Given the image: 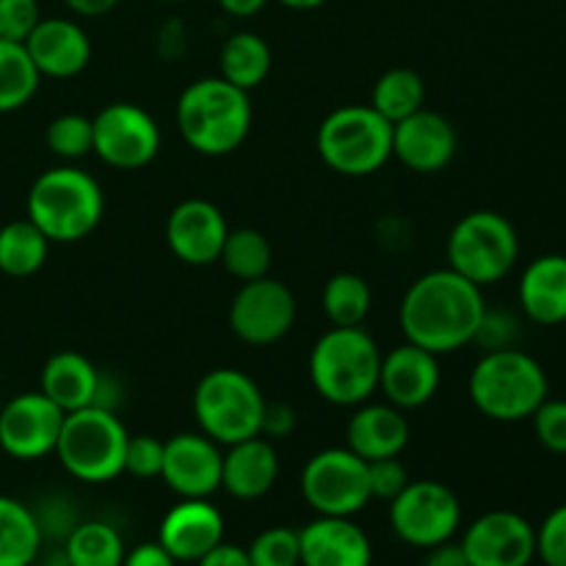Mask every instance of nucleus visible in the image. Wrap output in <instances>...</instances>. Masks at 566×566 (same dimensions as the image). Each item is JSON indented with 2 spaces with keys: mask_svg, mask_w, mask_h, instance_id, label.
<instances>
[{
  "mask_svg": "<svg viewBox=\"0 0 566 566\" xmlns=\"http://www.w3.org/2000/svg\"><path fill=\"white\" fill-rule=\"evenodd\" d=\"M302 495L321 517H354L370 503L368 462L348 448L313 453L302 470Z\"/></svg>",
  "mask_w": 566,
  "mask_h": 566,
  "instance_id": "10",
  "label": "nucleus"
},
{
  "mask_svg": "<svg viewBox=\"0 0 566 566\" xmlns=\"http://www.w3.org/2000/svg\"><path fill=\"white\" fill-rule=\"evenodd\" d=\"M22 44L42 77L66 81V77L81 75L92 61L88 33L66 17H42Z\"/></svg>",
  "mask_w": 566,
  "mask_h": 566,
  "instance_id": "21",
  "label": "nucleus"
},
{
  "mask_svg": "<svg viewBox=\"0 0 566 566\" xmlns=\"http://www.w3.org/2000/svg\"><path fill=\"white\" fill-rule=\"evenodd\" d=\"M514 337H517V321L509 313H492V310L486 307V315L484 321H481L475 343H481L486 352H497V348H512Z\"/></svg>",
  "mask_w": 566,
  "mask_h": 566,
  "instance_id": "42",
  "label": "nucleus"
},
{
  "mask_svg": "<svg viewBox=\"0 0 566 566\" xmlns=\"http://www.w3.org/2000/svg\"><path fill=\"white\" fill-rule=\"evenodd\" d=\"M252 566H302V551H298V531L276 525L263 531L247 547Z\"/></svg>",
  "mask_w": 566,
  "mask_h": 566,
  "instance_id": "36",
  "label": "nucleus"
},
{
  "mask_svg": "<svg viewBox=\"0 0 566 566\" xmlns=\"http://www.w3.org/2000/svg\"><path fill=\"white\" fill-rule=\"evenodd\" d=\"M164 448L166 442L153 434H130L127 437V451H125V473L133 479H160L164 470Z\"/></svg>",
  "mask_w": 566,
  "mask_h": 566,
  "instance_id": "37",
  "label": "nucleus"
},
{
  "mask_svg": "<svg viewBox=\"0 0 566 566\" xmlns=\"http://www.w3.org/2000/svg\"><path fill=\"white\" fill-rule=\"evenodd\" d=\"M158 542L177 564H197L224 542V517L210 497H180L160 520Z\"/></svg>",
  "mask_w": 566,
  "mask_h": 566,
  "instance_id": "20",
  "label": "nucleus"
},
{
  "mask_svg": "<svg viewBox=\"0 0 566 566\" xmlns=\"http://www.w3.org/2000/svg\"><path fill=\"white\" fill-rule=\"evenodd\" d=\"M122 566H177V562L166 553L160 542H142L130 553H125Z\"/></svg>",
  "mask_w": 566,
  "mask_h": 566,
  "instance_id": "44",
  "label": "nucleus"
},
{
  "mask_svg": "<svg viewBox=\"0 0 566 566\" xmlns=\"http://www.w3.org/2000/svg\"><path fill=\"white\" fill-rule=\"evenodd\" d=\"M534 434L545 451L566 457V401L564 398H547L534 415Z\"/></svg>",
  "mask_w": 566,
  "mask_h": 566,
  "instance_id": "38",
  "label": "nucleus"
},
{
  "mask_svg": "<svg viewBox=\"0 0 566 566\" xmlns=\"http://www.w3.org/2000/svg\"><path fill=\"white\" fill-rule=\"evenodd\" d=\"M368 481L370 497H379V501L390 503L392 497H398L407 490L409 473L398 457L376 459V462H368Z\"/></svg>",
  "mask_w": 566,
  "mask_h": 566,
  "instance_id": "41",
  "label": "nucleus"
},
{
  "mask_svg": "<svg viewBox=\"0 0 566 566\" xmlns=\"http://www.w3.org/2000/svg\"><path fill=\"white\" fill-rule=\"evenodd\" d=\"M525 318L539 326L566 324V254H542L525 265L517 287Z\"/></svg>",
  "mask_w": 566,
  "mask_h": 566,
  "instance_id": "26",
  "label": "nucleus"
},
{
  "mask_svg": "<svg viewBox=\"0 0 566 566\" xmlns=\"http://www.w3.org/2000/svg\"><path fill=\"white\" fill-rule=\"evenodd\" d=\"M127 437L130 434L119 415L94 403L64 415L55 457L72 479L83 484H108L125 473Z\"/></svg>",
  "mask_w": 566,
  "mask_h": 566,
  "instance_id": "6",
  "label": "nucleus"
},
{
  "mask_svg": "<svg viewBox=\"0 0 566 566\" xmlns=\"http://www.w3.org/2000/svg\"><path fill=\"white\" fill-rule=\"evenodd\" d=\"M457 149V127L437 111L420 108L418 114L392 125V158L401 160L409 171L437 175L451 166Z\"/></svg>",
  "mask_w": 566,
  "mask_h": 566,
  "instance_id": "17",
  "label": "nucleus"
},
{
  "mask_svg": "<svg viewBox=\"0 0 566 566\" xmlns=\"http://www.w3.org/2000/svg\"><path fill=\"white\" fill-rule=\"evenodd\" d=\"M219 6L224 14L235 17V20H249V17L260 14L269 6V0H219Z\"/></svg>",
  "mask_w": 566,
  "mask_h": 566,
  "instance_id": "49",
  "label": "nucleus"
},
{
  "mask_svg": "<svg viewBox=\"0 0 566 566\" xmlns=\"http://www.w3.org/2000/svg\"><path fill=\"white\" fill-rule=\"evenodd\" d=\"M66 9L77 17H105L114 11L122 0H64Z\"/></svg>",
  "mask_w": 566,
  "mask_h": 566,
  "instance_id": "47",
  "label": "nucleus"
},
{
  "mask_svg": "<svg viewBox=\"0 0 566 566\" xmlns=\"http://www.w3.org/2000/svg\"><path fill=\"white\" fill-rule=\"evenodd\" d=\"M440 357L415 343H401L390 354H381L379 390L401 412L426 407L440 390Z\"/></svg>",
  "mask_w": 566,
  "mask_h": 566,
  "instance_id": "19",
  "label": "nucleus"
},
{
  "mask_svg": "<svg viewBox=\"0 0 566 566\" xmlns=\"http://www.w3.org/2000/svg\"><path fill=\"white\" fill-rule=\"evenodd\" d=\"M224 213L208 199H186L166 219V243L180 263L205 269L219 263L221 247L227 241Z\"/></svg>",
  "mask_w": 566,
  "mask_h": 566,
  "instance_id": "18",
  "label": "nucleus"
},
{
  "mask_svg": "<svg viewBox=\"0 0 566 566\" xmlns=\"http://www.w3.org/2000/svg\"><path fill=\"white\" fill-rule=\"evenodd\" d=\"M25 213L50 243H77L103 221V188L77 166H53L33 180Z\"/></svg>",
  "mask_w": 566,
  "mask_h": 566,
  "instance_id": "3",
  "label": "nucleus"
},
{
  "mask_svg": "<svg viewBox=\"0 0 566 566\" xmlns=\"http://www.w3.org/2000/svg\"><path fill=\"white\" fill-rule=\"evenodd\" d=\"M271 260H274V252H271L269 238L254 227H238V230L227 232V241L219 254V263L241 282L269 276Z\"/></svg>",
  "mask_w": 566,
  "mask_h": 566,
  "instance_id": "34",
  "label": "nucleus"
},
{
  "mask_svg": "<svg viewBox=\"0 0 566 566\" xmlns=\"http://www.w3.org/2000/svg\"><path fill=\"white\" fill-rule=\"evenodd\" d=\"M39 20V0H0V39L6 42H25Z\"/></svg>",
  "mask_w": 566,
  "mask_h": 566,
  "instance_id": "39",
  "label": "nucleus"
},
{
  "mask_svg": "<svg viewBox=\"0 0 566 566\" xmlns=\"http://www.w3.org/2000/svg\"><path fill=\"white\" fill-rule=\"evenodd\" d=\"M390 525L403 545L429 551L457 536L462 503L442 481H409L407 490L390 501Z\"/></svg>",
  "mask_w": 566,
  "mask_h": 566,
  "instance_id": "11",
  "label": "nucleus"
},
{
  "mask_svg": "<svg viewBox=\"0 0 566 566\" xmlns=\"http://www.w3.org/2000/svg\"><path fill=\"white\" fill-rule=\"evenodd\" d=\"M315 149L343 177H370L392 158V125L370 105H340L324 116Z\"/></svg>",
  "mask_w": 566,
  "mask_h": 566,
  "instance_id": "7",
  "label": "nucleus"
},
{
  "mask_svg": "<svg viewBox=\"0 0 566 566\" xmlns=\"http://www.w3.org/2000/svg\"><path fill=\"white\" fill-rule=\"evenodd\" d=\"M409 446V420L392 403H359L346 426V448L365 462L401 457Z\"/></svg>",
  "mask_w": 566,
  "mask_h": 566,
  "instance_id": "23",
  "label": "nucleus"
},
{
  "mask_svg": "<svg viewBox=\"0 0 566 566\" xmlns=\"http://www.w3.org/2000/svg\"><path fill=\"white\" fill-rule=\"evenodd\" d=\"M44 144L61 160H81L94 153V125L83 114H61L44 130Z\"/></svg>",
  "mask_w": 566,
  "mask_h": 566,
  "instance_id": "35",
  "label": "nucleus"
},
{
  "mask_svg": "<svg viewBox=\"0 0 566 566\" xmlns=\"http://www.w3.org/2000/svg\"><path fill=\"white\" fill-rule=\"evenodd\" d=\"M64 409L42 390L20 392L0 409V451L17 462H36L55 453Z\"/></svg>",
  "mask_w": 566,
  "mask_h": 566,
  "instance_id": "14",
  "label": "nucleus"
},
{
  "mask_svg": "<svg viewBox=\"0 0 566 566\" xmlns=\"http://www.w3.org/2000/svg\"><path fill=\"white\" fill-rule=\"evenodd\" d=\"M39 390L50 398L64 412L75 409L103 407L105 379L88 357L81 352H59L44 363L42 376H39Z\"/></svg>",
  "mask_w": 566,
  "mask_h": 566,
  "instance_id": "25",
  "label": "nucleus"
},
{
  "mask_svg": "<svg viewBox=\"0 0 566 566\" xmlns=\"http://www.w3.org/2000/svg\"><path fill=\"white\" fill-rule=\"evenodd\" d=\"M125 553V542L114 525L88 520L66 536L64 562L66 566H122Z\"/></svg>",
  "mask_w": 566,
  "mask_h": 566,
  "instance_id": "31",
  "label": "nucleus"
},
{
  "mask_svg": "<svg viewBox=\"0 0 566 566\" xmlns=\"http://www.w3.org/2000/svg\"><path fill=\"white\" fill-rule=\"evenodd\" d=\"M42 547L39 517L17 497L0 495V566H31Z\"/></svg>",
  "mask_w": 566,
  "mask_h": 566,
  "instance_id": "28",
  "label": "nucleus"
},
{
  "mask_svg": "<svg viewBox=\"0 0 566 566\" xmlns=\"http://www.w3.org/2000/svg\"><path fill=\"white\" fill-rule=\"evenodd\" d=\"M166 3H182V0H166Z\"/></svg>",
  "mask_w": 566,
  "mask_h": 566,
  "instance_id": "51",
  "label": "nucleus"
},
{
  "mask_svg": "<svg viewBox=\"0 0 566 566\" xmlns=\"http://www.w3.org/2000/svg\"><path fill=\"white\" fill-rule=\"evenodd\" d=\"M536 556L545 566H566V503L553 509L536 528Z\"/></svg>",
  "mask_w": 566,
  "mask_h": 566,
  "instance_id": "40",
  "label": "nucleus"
},
{
  "mask_svg": "<svg viewBox=\"0 0 566 566\" xmlns=\"http://www.w3.org/2000/svg\"><path fill=\"white\" fill-rule=\"evenodd\" d=\"M280 479V453L265 437L235 442L221 462V490L238 501H260Z\"/></svg>",
  "mask_w": 566,
  "mask_h": 566,
  "instance_id": "24",
  "label": "nucleus"
},
{
  "mask_svg": "<svg viewBox=\"0 0 566 566\" xmlns=\"http://www.w3.org/2000/svg\"><path fill=\"white\" fill-rule=\"evenodd\" d=\"M221 462L219 442L202 431H180L166 440L160 481L180 497H210L221 490Z\"/></svg>",
  "mask_w": 566,
  "mask_h": 566,
  "instance_id": "16",
  "label": "nucleus"
},
{
  "mask_svg": "<svg viewBox=\"0 0 566 566\" xmlns=\"http://www.w3.org/2000/svg\"><path fill=\"white\" fill-rule=\"evenodd\" d=\"M321 307L332 326H363L374 307V293L365 276L340 271L329 276L321 293Z\"/></svg>",
  "mask_w": 566,
  "mask_h": 566,
  "instance_id": "32",
  "label": "nucleus"
},
{
  "mask_svg": "<svg viewBox=\"0 0 566 566\" xmlns=\"http://www.w3.org/2000/svg\"><path fill=\"white\" fill-rule=\"evenodd\" d=\"M94 155L111 169L136 171L160 153V127L149 111L136 103H111L92 119Z\"/></svg>",
  "mask_w": 566,
  "mask_h": 566,
  "instance_id": "12",
  "label": "nucleus"
},
{
  "mask_svg": "<svg viewBox=\"0 0 566 566\" xmlns=\"http://www.w3.org/2000/svg\"><path fill=\"white\" fill-rule=\"evenodd\" d=\"M42 75L33 66L25 44L0 39V114L25 108L39 92Z\"/></svg>",
  "mask_w": 566,
  "mask_h": 566,
  "instance_id": "33",
  "label": "nucleus"
},
{
  "mask_svg": "<svg viewBox=\"0 0 566 566\" xmlns=\"http://www.w3.org/2000/svg\"><path fill=\"white\" fill-rule=\"evenodd\" d=\"M486 315L484 287L453 269H437L407 287L398 321L407 343L437 354H453L475 343Z\"/></svg>",
  "mask_w": 566,
  "mask_h": 566,
  "instance_id": "1",
  "label": "nucleus"
},
{
  "mask_svg": "<svg viewBox=\"0 0 566 566\" xmlns=\"http://www.w3.org/2000/svg\"><path fill=\"white\" fill-rule=\"evenodd\" d=\"M50 241L31 219H17L0 227V274L25 280L48 263Z\"/></svg>",
  "mask_w": 566,
  "mask_h": 566,
  "instance_id": "29",
  "label": "nucleus"
},
{
  "mask_svg": "<svg viewBox=\"0 0 566 566\" xmlns=\"http://www.w3.org/2000/svg\"><path fill=\"white\" fill-rule=\"evenodd\" d=\"M473 407L497 423L528 420L547 401L551 381L545 368L520 348L484 352L468 379Z\"/></svg>",
  "mask_w": 566,
  "mask_h": 566,
  "instance_id": "5",
  "label": "nucleus"
},
{
  "mask_svg": "<svg viewBox=\"0 0 566 566\" xmlns=\"http://www.w3.org/2000/svg\"><path fill=\"white\" fill-rule=\"evenodd\" d=\"M426 105V83L420 72L409 66H392L379 81L374 83L370 92V108L379 116H385L390 125L418 114Z\"/></svg>",
  "mask_w": 566,
  "mask_h": 566,
  "instance_id": "30",
  "label": "nucleus"
},
{
  "mask_svg": "<svg viewBox=\"0 0 566 566\" xmlns=\"http://www.w3.org/2000/svg\"><path fill=\"white\" fill-rule=\"evenodd\" d=\"M265 403L252 376L238 368H216L193 390V418L205 437L230 448L260 434Z\"/></svg>",
  "mask_w": 566,
  "mask_h": 566,
  "instance_id": "8",
  "label": "nucleus"
},
{
  "mask_svg": "<svg viewBox=\"0 0 566 566\" xmlns=\"http://www.w3.org/2000/svg\"><path fill=\"white\" fill-rule=\"evenodd\" d=\"M298 418H296V409L291 403H280V401H271L265 403V412H263V426H260V437L265 440H287V437L296 431Z\"/></svg>",
  "mask_w": 566,
  "mask_h": 566,
  "instance_id": "43",
  "label": "nucleus"
},
{
  "mask_svg": "<svg viewBox=\"0 0 566 566\" xmlns=\"http://www.w3.org/2000/svg\"><path fill=\"white\" fill-rule=\"evenodd\" d=\"M230 332L247 346H274L296 324V296L274 276L243 282L227 313Z\"/></svg>",
  "mask_w": 566,
  "mask_h": 566,
  "instance_id": "13",
  "label": "nucleus"
},
{
  "mask_svg": "<svg viewBox=\"0 0 566 566\" xmlns=\"http://www.w3.org/2000/svg\"><path fill=\"white\" fill-rule=\"evenodd\" d=\"M177 130L199 155L224 158L235 153L252 130L249 92L224 77H199L177 99Z\"/></svg>",
  "mask_w": 566,
  "mask_h": 566,
  "instance_id": "2",
  "label": "nucleus"
},
{
  "mask_svg": "<svg viewBox=\"0 0 566 566\" xmlns=\"http://www.w3.org/2000/svg\"><path fill=\"white\" fill-rule=\"evenodd\" d=\"M470 566H531L536 558V528L517 512L481 514L462 536Z\"/></svg>",
  "mask_w": 566,
  "mask_h": 566,
  "instance_id": "15",
  "label": "nucleus"
},
{
  "mask_svg": "<svg viewBox=\"0 0 566 566\" xmlns=\"http://www.w3.org/2000/svg\"><path fill=\"white\" fill-rule=\"evenodd\" d=\"M448 269L479 287L506 280L520 260V235L512 221L495 210H473L448 235Z\"/></svg>",
  "mask_w": 566,
  "mask_h": 566,
  "instance_id": "9",
  "label": "nucleus"
},
{
  "mask_svg": "<svg viewBox=\"0 0 566 566\" xmlns=\"http://www.w3.org/2000/svg\"><path fill=\"white\" fill-rule=\"evenodd\" d=\"M271 61V48L260 33L235 31L221 44L219 77L243 92H252L269 77Z\"/></svg>",
  "mask_w": 566,
  "mask_h": 566,
  "instance_id": "27",
  "label": "nucleus"
},
{
  "mask_svg": "<svg viewBox=\"0 0 566 566\" xmlns=\"http://www.w3.org/2000/svg\"><path fill=\"white\" fill-rule=\"evenodd\" d=\"M280 3L287 6V9H293V11H313V9H321L326 0H280Z\"/></svg>",
  "mask_w": 566,
  "mask_h": 566,
  "instance_id": "50",
  "label": "nucleus"
},
{
  "mask_svg": "<svg viewBox=\"0 0 566 566\" xmlns=\"http://www.w3.org/2000/svg\"><path fill=\"white\" fill-rule=\"evenodd\" d=\"M175 44H180L182 50H186V33H182V25L177 20L166 22L164 31H160V53H166V59L175 61L180 59V53H177Z\"/></svg>",
  "mask_w": 566,
  "mask_h": 566,
  "instance_id": "48",
  "label": "nucleus"
},
{
  "mask_svg": "<svg viewBox=\"0 0 566 566\" xmlns=\"http://www.w3.org/2000/svg\"><path fill=\"white\" fill-rule=\"evenodd\" d=\"M197 566H252V562H249V553L243 547L219 542L213 551L199 558Z\"/></svg>",
  "mask_w": 566,
  "mask_h": 566,
  "instance_id": "45",
  "label": "nucleus"
},
{
  "mask_svg": "<svg viewBox=\"0 0 566 566\" xmlns=\"http://www.w3.org/2000/svg\"><path fill=\"white\" fill-rule=\"evenodd\" d=\"M379 343L363 326H332L310 352V381L324 401L359 407L379 390Z\"/></svg>",
  "mask_w": 566,
  "mask_h": 566,
  "instance_id": "4",
  "label": "nucleus"
},
{
  "mask_svg": "<svg viewBox=\"0 0 566 566\" xmlns=\"http://www.w3.org/2000/svg\"><path fill=\"white\" fill-rule=\"evenodd\" d=\"M423 566H470L468 556H464L462 545L457 542H442V545L429 547V556H426Z\"/></svg>",
  "mask_w": 566,
  "mask_h": 566,
  "instance_id": "46",
  "label": "nucleus"
},
{
  "mask_svg": "<svg viewBox=\"0 0 566 566\" xmlns=\"http://www.w3.org/2000/svg\"><path fill=\"white\" fill-rule=\"evenodd\" d=\"M302 566H370L374 545L352 517H315L298 531Z\"/></svg>",
  "mask_w": 566,
  "mask_h": 566,
  "instance_id": "22",
  "label": "nucleus"
}]
</instances>
